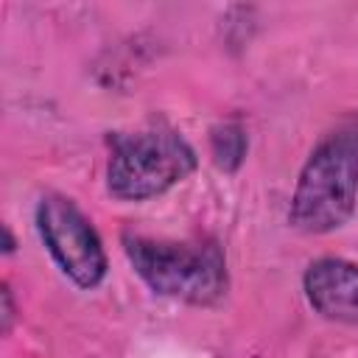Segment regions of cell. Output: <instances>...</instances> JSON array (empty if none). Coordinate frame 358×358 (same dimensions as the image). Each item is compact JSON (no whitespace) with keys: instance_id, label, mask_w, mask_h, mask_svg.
Listing matches in <instances>:
<instances>
[{"instance_id":"3","label":"cell","mask_w":358,"mask_h":358,"mask_svg":"<svg viewBox=\"0 0 358 358\" xmlns=\"http://www.w3.org/2000/svg\"><path fill=\"white\" fill-rule=\"evenodd\" d=\"M193 168L196 151L182 134L171 129L123 134L112 145V157L106 165V187L115 199L145 201L187 179Z\"/></svg>"},{"instance_id":"8","label":"cell","mask_w":358,"mask_h":358,"mask_svg":"<svg viewBox=\"0 0 358 358\" xmlns=\"http://www.w3.org/2000/svg\"><path fill=\"white\" fill-rule=\"evenodd\" d=\"M3 235H6V252H14V238H11V232H8V227H3Z\"/></svg>"},{"instance_id":"1","label":"cell","mask_w":358,"mask_h":358,"mask_svg":"<svg viewBox=\"0 0 358 358\" xmlns=\"http://www.w3.org/2000/svg\"><path fill=\"white\" fill-rule=\"evenodd\" d=\"M358 199V117L341 120L310 151L291 196V224L302 232H333Z\"/></svg>"},{"instance_id":"6","label":"cell","mask_w":358,"mask_h":358,"mask_svg":"<svg viewBox=\"0 0 358 358\" xmlns=\"http://www.w3.org/2000/svg\"><path fill=\"white\" fill-rule=\"evenodd\" d=\"M210 151H213V159L221 171H227V173L238 171L243 157H246V131H243V126L238 120L218 123L210 131Z\"/></svg>"},{"instance_id":"2","label":"cell","mask_w":358,"mask_h":358,"mask_svg":"<svg viewBox=\"0 0 358 358\" xmlns=\"http://www.w3.org/2000/svg\"><path fill=\"white\" fill-rule=\"evenodd\" d=\"M126 257L140 280L171 299L213 305L227 294V260L215 243L126 238Z\"/></svg>"},{"instance_id":"5","label":"cell","mask_w":358,"mask_h":358,"mask_svg":"<svg viewBox=\"0 0 358 358\" xmlns=\"http://www.w3.org/2000/svg\"><path fill=\"white\" fill-rule=\"evenodd\" d=\"M305 296L330 322L358 324V266L341 257L313 260L302 277Z\"/></svg>"},{"instance_id":"4","label":"cell","mask_w":358,"mask_h":358,"mask_svg":"<svg viewBox=\"0 0 358 358\" xmlns=\"http://www.w3.org/2000/svg\"><path fill=\"white\" fill-rule=\"evenodd\" d=\"M36 229L56 266L78 288H95L103 282L109 266L103 243L73 199L62 193L42 196L36 204Z\"/></svg>"},{"instance_id":"7","label":"cell","mask_w":358,"mask_h":358,"mask_svg":"<svg viewBox=\"0 0 358 358\" xmlns=\"http://www.w3.org/2000/svg\"><path fill=\"white\" fill-rule=\"evenodd\" d=\"M11 322H14V299H11L8 285H3V333L11 330Z\"/></svg>"}]
</instances>
